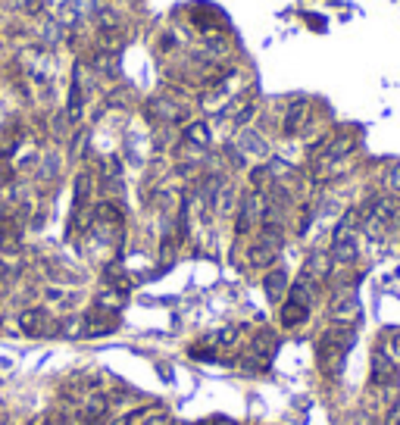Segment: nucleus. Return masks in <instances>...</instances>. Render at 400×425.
<instances>
[{
    "label": "nucleus",
    "instance_id": "1",
    "mask_svg": "<svg viewBox=\"0 0 400 425\" xmlns=\"http://www.w3.org/2000/svg\"><path fill=\"white\" fill-rule=\"evenodd\" d=\"M350 347H353V328L335 325V328L325 331V335L319 338V366H322V372H328V375L341 372L344 356H347Z\"/></svg>",
    "mask_w": 400,
    "mask_h": 425
},
{
    "label": "nucleus",
    "instance_id": "2",
    "mask_svg": "<svg viewBox=\"0 0 400 425\" xmlns=\"http://www.w3.org/2000/svg\"><path fill=\"white\" fill-rule=\"evenodd\" d=\"M19 328H22L28 338L60 335V322H56V319L50 316L47 310H41V306H31V310H25L22 316H19Z\"/></svg>",
    "mask_w": 400,
    "mask_h": 425
},
{
    "label": "nucleus",
    "instance_id": "3",
    "mask_svg": "<svg viewBox=\"0 0 400 425\" xmlns=\"http://www.w3.org/2000/svg\"><path fill=\"white\" fill-rule=\"evenodd\" d=\"M262 212H266V197H262L260 191H250L247 197L241 200V206H238L235 231L238 235H247L253 225H262Z\"/></svg>",
    "mask_w": 400,
    "mask_h": 425
},
{
    "label": "nucleus",
    "instance_id": "4",
    "mask_svg": "<svg viewBox=\"0 0 400 425\" xmlns=\"http://www.w3.org/2000/svg\"><path fill=\"white\" fill-rule=\"evenodd\" d=\"M147 116L153 119V122L175 125V122H185V116H188V106L181 103V100H175V97H166V94H160V97L147 100Z\"/></svg>",
    "mask_w": 400,
    "mask_h": 425
},
{
    "label": "nucleus",
    "instance_id": "5",
    "mask_svg": "<svg viewBox=\"0 0 400 425\" xmlns=\"http://www.w3.org/2000/svg\"><path fill=\"white\" fill-rule=\"evenodd\" d=\"M85 322V338H97V335H110V331L119 328V312H110V310H91L88 316H81Z\"/></svg>",
    "mask_w": 400,
    "mask_h": 425
},
{
    "label": "nucleus",
    "instance_id": "6",
    "mask_svg": "<svg viewBox=\"0 0 400 425\" xmlns=\"http://www.w3.org/2000/svg\"><path fill=\"white\" fill-rule=\"evenodd\" d=\"M275 350H278V335L269 328H260L253 335V341H250V360H253L256 366H266L275 356Z\"/></svg>",
    "mask_w": 400,
    "mask_h": 425
},
{
    "label": "nucleus",
    "instance_id": "7",
    "mask_svg": "<svg viewBox=\"0 0 400 425\" xmlns=\"http://www.w3.org/2000/svg\"><path fill=\"white\" fill-rule=\"evenodd\" d=\"M356 316H360V297H356L350 288L335 294V300H331V319H335L338 325H347V322H353Z\"/></svg>",
    "mask_w": 400,
    "mask_h": 425
},
{
    "label": "nucleus",
    "instance_id": "8",
    "mask_svg": "<svg viewBox=\"0 0 400 425\" xmlns=\"http://www.w3.org/2000/svg\"><path fill=\"white\" fill-rule=\"evenodd\" d=\"M331 266H335L331 253H325V250H312V253L306 256V262H303V275L319 285V281H325L331 275Z\"/></svg>",
    "mask_w": 400,
    "mask_h": 425
},
{
    "label": "nucleus",
    "instance_id": "9",
    "mask_svg": "<svg viewBox=\"0 0 400 425\" xmlns=\"http://www.w3.org/2000/svg\"><path fill=\"white\" fill-rule=\"evenodd\" d=\"M191 19L200 25V31H203V35H216V31L225 25L222 12H219L216 6H210V3H197V6H194V10H191Z\"/></svg>",
    "mask_w": 400,
    "mask_h": 425
},
{
    "label": "nucleus",
    "instance_id": "10",
    "mask_svg": "<svg viewBox=\"0 0 400 425\" xmlns=\"http://www.w3.org/2000/svg\"><path fill=\"white\" fill-rule=\"evenodd\" d=\"M356 256H360V244H356V235H347V238H338V241H331V260H335L338 266H350V262H356Z\"/></svg>",
    "mask_w": 400,
    "mask_h": 425
},
{
    "label": "nucleus",
    "instance_id": "11",
    "mask_svg": "<svg viewBox=\"0 0 400 425\" xmlns=\"http://www.w3.org/2000/svg\"><path fill=\"white\" fill-rule=\"evenodd\" d=\"M306 110H310V103H306L303 97L291 100V103H288V112H285V122H281V131H285V135H297L306 122Z\"/></svg>",
    "mask_w": 400,
    "mask_h": 425
},
{
    "label": "nucleus",
    "instance_id": "12",
    "mask_svg": "<svg viewBox=\"0 0 400 425\" xmlns=\"http://www.w3.org/2000/svg\"><path fill=\"white\" fill-rule=\"evenodd\" d=\"M91 69L97 78H119V53H106V50H97L91 56Z\"/></svg>",
    "mask_w": 400,
    "mask_h": 425
},
{
    "label": "nucleus",
    "instance_id": "13",
    "mask_svg": "<svg viewBox=\"0 0 400 425\" xmlns=\"http://www.w3.org/2000/svg\"><path fill=\"white\" fill-rule=\"evenodd\" d=\"M288 272L285 269H269L266 278H262V291H266L269 300H281L288 294Z\"/></svg>",
    "mask_w": 400,
    "mask_h": 425
},
{
    "label": "nucleus",
    "instance_id": "14",
    "mask_svg": "<svg viewBox=\"0 0 400 425\" xmlns=\"http://www.w3.org/2000/svg\"><path fill=\"white\" fill-rule=\"evenodd\" d=\"M372 381L375 385H391V381H397V366H394L381 350H375V356H372Z\"/></svg>",
    "mask_w": 400,
    "mask_h": 425
},
{
    "label": "nucleus",
    "instance_id": "15",
    "mask_svg": "<svg viewBox=\"0 0 400 425\" xmlns=\"http://www.w3.org/2000/svg\"><path fill=\"white\" fill-rule=\"evenodd\" d=\"M278 319H281L285 328H297V325H303L306 319H310V306L297 303V300H288V303H281Z\"/></svg>",
    "mask_w": 400,
    "mask_h": 425
},
{
    "label": "nucleus",
    "instance_id": "16",
    "mask_svg": "<svg viewBox=\"0 0 400 425\" xmlns=\"http://www.w3.org/2000/svg\"><path fill=\"white\" fill-rule=\"evenodd\" d=\"M91 194H94V175L78 172L75 175V210L72 212H85L88 203H91Z\"/></svg>",
    "mask_w": 400,
    "mask_h": 425
},
{
    "label": "nucleus",
    "instance_id": "17",
    "mask_svg": "<svg viewBox=\"0 0 400 425\" xmlns=\"http://www.w3.org/2000/svg\"><path fill=\"white\" fill-rule=\"evenodd\" d=\"M19 244H22L19 225L12 219H0V253H19Z\"/></svg>",
    "mask_w": 400,
    "mask_h": 425
},
{
    "label": "nucleus",
    "instance_id": "18",
    "mask_svg": "<svg viewBox=\"0 0 400 425\" xmlns=\"http://www.w3.org/2000/svg\"><path fill=\"white\" fill-rule=\"evenodd\" d=\"M241 153H253V156H266L269 153V144L262 141L260 135H256L253 128H241V135H238V144H235Z\"/></svg>",
    "mask_w": 400,
    "mask_h": 425
},
{
    "label": "nucleus",
    "instance_id": "19",
    "mask_svg": "<svg viewBox=\"0 0 400 425\" xmlns=\"http://www.w3.org/2000/svg\"><path fill=\"white\" fill-rule=\"evenodd\" d=\"M181 138H185V144H191V147H206L212 131H210L206 122H188V128L181 131Z\"/></svg>",
    "mask_w": 400,
    "mask_h": 425
},
{
    "label": "nucleus",
    "instance_id": "20",
    "mask_svg": "<svg viewBox=\"0 0 400 425\" xmlns=\"http://www.w3.org/2000/svg\"><path fill=\"white\" fill-rule=\"evenodd\" d=\"M125 44L122 28H100L97 31V50H106V53H119V47Z\"/></svg>",
    "mask_w": 400,
    "mask_h": 425
},
{
    "label": "nucleus",
    "instance_id": "21",
    "mask_svg": "<svg viewBox=\"0 0 400 425\" xmlns=\"http://www.w3.org/2000/svg\"><path fill=\"white\" fill-rule=\"evenodd\" d=\"M394 366H400V331H388L385 335V347H378Z\"/></svg>",
    "mask_w": 400,
    "mask_h": 425
},
{
    "label": "nucleus",
    "instance_id": "22",
    "mask_svg": "<svg viewBox=\"0 0 400 425\" xmlns=\"http://www.w3.org/2000/svg\"><path fill=\"white\" fill-rule=\"evenodd\" d=\"M269 181H272V172H269V166H256L253 172H250V185H253V191H262Z\"/></svg>",
    "mask_w": 400,
    "mask_h": 425
},
{
    "label": "nucleus",
    "instance_id": "23",
    "mask_svg": "<svg viewBox=\"0 0 400 425\" xmlns=\"http://www.w3.org/2000/svg\"><path fill=\"white\" fill-rule=\"evenodd\" d=\"M12 10H22V12H41V0H6Z\"/></svg>",
    "mask_w": 400,
    "mask_h": 425
},
{
    "label": "nucleus",
    "instance_id": "24",
    "mask_svg": "<svg viewBox=\"0 0 400 425\" xmlns=\"http://www.w3.org/2000/svg\"><path fill=\"white\" fill-rule=\"evenodd\" d=\"M60 22H56V19H50V22H44L41 25V38H47V41H60Z\"/></svg>",
    "mask_w": 400,
    "mask_h": 425
},
{
    "label": "nucleus",
    "instance_id": "25",
    "mask_svg": "<svg viewBox=\"0 0 400 425\" xmlns=\"http://www.w3.org/2000/svg\"><path fill=\"white\" fill-rule=\"evenodd\" d=\"M388 185H391L394 194H400V162L391 169V175H388Z\"/></svg>",
    "mask_w": 400,
    "mask_h": 425
},
{
    "label": "nucleus",
    "instance_id": "26",
    "mask_svg": "<svg viewBox=\"0 0 400 425\" xmlns=\"http://www.w3.org/2000/svg\"><path fill=\"white\" fill-rule=\"evenodd\" d=\"M44 425H72V422H69V419H62V416H53V419H47Z\"/></svg>",
    "mask_w": 400,
    "mask_h": 425
},
{
    "label": "nucleus",
    "instance_id": "27",
    "mask_svg": "<svg viewBox=\"0 0 400 425\" xmlns=\"http://www.w3.org/2000/svg\"><path fill=\"white\" fill-rule=\"evenodd\" d=\"M212 425H238V422H235V419H225V416H216V419H212Z\"/></svg>",
    "mask_w": 400,
    "mask_h": 425
},
{
    "label": "nucleus",
    "instance_id": "28",
    "mask_svg": "<svg viewBox=\"0 0 400 425\" xmlns=\"http://www.w3.org/2000/svg\"><path fill=\"white\" fill-rule=\"evenodd\" d=\"M147 425H169V419H166V416H156L153 422H147Z\"/></svg>",
    "mask_w": 400,
    "mask_h": 425
},
{
    "label": "nucleus",
    "instance_id": "29",
    "mask_svg": "<svg viewBox=\"0 0 400 425\" xmlns=\"http://www.w3.org/2000/svg\"><path fill=\"white\" fill-rule=\"evenodd\" d=\"M6 178H10V175H6V172H3V166H0V181H6Z\"/></svg>",
    "mask_w": 400,
    "mask_h": 425
}]
</instances>
